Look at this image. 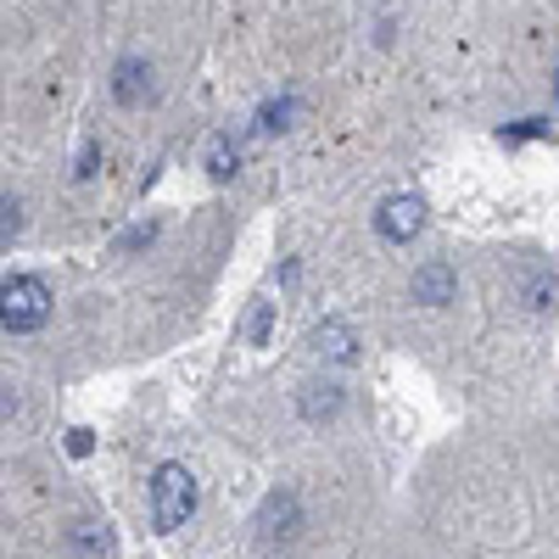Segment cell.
<instances>
[{
    "instance_id": "cell-2",
    "label": "cell",
    "mask_w": 559,
    "mask_h": 559,
    "mask_svg": "<svg viewBox=\"0 0 559 559\" xmlns=\"http://www.w3.org/2000/svg\"><path fill=\"white\" fill-rule=\"evenodd\" d=\"M0 319H7V331H39L51 319V286L39 274H12L0 292Z\"/></svg>"
},
{
    "instance_id": "cell-12",
    "label": "cell",
    "mask_w": 559,
    "mask_h": 559,
    "mask_svg": "<svg viewBox=\"0 0 559 559\" xmlns=\"http://www.w3.org/2000/svg\"><path fill=\"white\" fill-rule=\"evenodd\" d=\"M537 134H548V123H543V118H521L515 129H503V140H537Z\"/></svg>"
},
{
    "instance_id": "cell-7",
    "label": "cell",
    "mask_w": 559,
    "mask_h": 559,
    "mask_svg": "<svg viewBox=\"0 0 559 559\" xmlns=\"http://www.w3.org/2000/svg\"><path fill=\"white\" fill-rule=\"evenodd\" d=\"M152 90V68L140 62V57H129V62H118V73H112V96L123 102V107H134L140 96Z\"/></svg>"
},
{
    "instance_id": "cell-1",
    "label": "cell",
    "mask_w": 559,
    "mask_h": 559,
    "mask_svg": "<svg viewBox=\"0 0 559 559\" xmlns=\"http://www.w3.org/2000/svg\"><path fill=\"white\" fill-rule=\"evenodd\" d=\"M191 509H197V476L185 471V464H157V476H152V521L157 532H179L185 521H191Z\"/></svg>"
},
{
    "instance_id": "cell-9",
    "label": "cell",
    "mask_w": 559,
    "mask_h": 559,
    "mask_svg": "<svg viewBox=\"0 0 559 559\" xmlns=\"http://www.w3.org/2000/svg\"><path fill=\"white\" fill-rule=\"evenodd\" d=\"M207 168H213V179H229V174H236V152H229L224 134L207 140Z\"/></svg>"
},
{
    "instance_id": "cell-6",
    "label": "cell",
    "mask_w": 559,
    "mask_h": 559,
    "mask_svg": "<svg viewBox=\"0 0 559 559\" xmlns=\"http://www.w3.org/2000/svg\"><path fill=\"white\" fill-rule=\"evenodd\" d=\"M313 353H324V358H336V364H353V353H358V336L347 331L342 319H324L319 331H313Z\"/></svg>"
},
{
    "instance_id": "cell-11",
    "label": "cell",
    "mask_w": 559,
    "mask_h": 559,
    "mask_svg": "<svg viewBox=\"0 0 559 559\" xmlns=\"http://www.w3.org/2000/svg\"><path fill=\"white\" fill-rule=\"evenodd\" d=\"M269 324H274V308H269V302H258V308H252V319H247V342H252V347H263V342H269Z\"/></svg>"
},
{
    "instance_id": "cell-3",
    "label": "cell",
    "mask_w": 559,
    "mask_h": 559,
    "mask_svg": "<svg viewBox=\"0 0 559 559\" xmlns=\"http://www.w3.org/2000/svg\"><path fill=\"white\" fill-rule=\"evenodd\" d=\"M297 526H302V503H297V492H269L263 509H258V537L274 548V543H292Z\"/></svg>"
},
{
    "instance_id": "cell-4",
    "label": "cell",
    "mask_w": 559,
    "mask_h": 559,
    "mask_svg": "<svg viewBox=\"0 0 559 559\" xmlns=\"http://www.w3.org/2000/svg\"><path fill=\"white\" fill-rule=\"evenodd\" d=\"M376 224H381L386 241H414L419 224H426V202H419V197H392V202L376 213Z\"/></svg>"
},
{
    "instance_id": "cell-10",
    "label": "cell",
    "mask_w": 559,
    "mask_h": 559,
    "mask_svg": "<svg viewBox=\"0 0 559 559\" xmlns=\"http://www.w3.org/2000/svg\"><path fill=\"white\" fill-rule=\"evenodd\" d=\"M73 543H79L84 554H107V548H112V537H107V532H102L96 521H79V532H73Z\"/></svg>"
},
{
    "instance_id": "cell-5",
    "label": "cell",
    "mask_w": 559,
    "mask_h": 559,
    "mask_svg": "<svg viewBox=\"0 0 559 559\" xmlns=\"http://www.w3.org/2000/svg\"><path fill=\"white\" fill-rule=\"evenodd\" d=\"M459 297V274L448 263H426V269H414V302H426V308H448Z\"/></svg>"
},
{
    "instance_id": "cell-8",
    "label": "cell",
    "mask_w": 559,
    "mask_h": 559,
    "mask_svg": "<svg viewBox=\"0 0 559 559\" xmlns=\"http://www.w3.org/2000/svg\"><path fill=\"white\" fill-rule=\"evenodd\" d=\"M336 408H342V386H331V381H324V386L308 381V386H302V414H308V419H331Z\"/></svg>"
},
{
    "instance_id": "cell-14",
    "label": "cell",
    "mask_w": 559,
    "mask_h": 559,
    "mask_svg": "<svg viewBox=\"0 0 559 559\" xmlns=\"http://www.w3.org/2000/svg\"><path fill=\"white\" fill-rule=\"evenodd\" d=\"M68 453L84 459V453H90V431H68Z\"/></svg>"
},
{
    "instance_id": "cell-13",
    "label": "cell",
    "mask_w": 559,
    "mask_h": 559,
    "mask_svg": "<svg viewBox=\"0 0 559 559\" xmlns=\"http://www.w3.org/2000/svg\"><path fill=\"white\" fill-rule=\"evenodd\" d=\"M0 213H7V241H12V236H17V229H23V207H17V202L7 197V207H0Z\"/></svg>"
},
{
    "instance_id": "cell-15",
    "label": "cell",
    "mask_w": 559,
    "mask_h": 559,
    "mask_svg": "<svg viewBox=\"0 0 559 559\" xmlns=\"http://www.w3.org/2000/svg\"><path fill=\"white\" fill-rule=\"evenodd\" d=\"M554 96H559V73H554Z\"/></svg>"
}]
</instances>
